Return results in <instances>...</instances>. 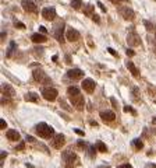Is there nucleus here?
<instances>
[{"mask_svg": "<svg viewBox=\"0 0 156 168\" xmlns=\"http://www.w3.org/2000/svg\"><path fill=\"white\" fill-rule=\"evenodd\" d=\"M93 10H95V6L91 4V3H88V4H85V6H84V13L87 15H89L91 13H93Z\"/></svg>", "mask_w": 156, "mask_h": 168, "instance_id": "b1692460", "label": "nucleus"}, {"mask_svg": "<svg viewBox=\"0 0 156 168\" xmlns=\"http://www.w3.org/2000/svg\"><path fill=\"white\" fill-rule=\"evenodd\" d=\"M42 17L48 21H53L54 17H56V9L54 7H45L42 10Z\"/></svg>", "mask_w": 156, "mask_h": 168, "instance_id": "1a4fd4ad", "label": "nucleus"}, {"mask_svg": "<svg viewBox=\"0 0 156 168\" xmlns=\"http://www.w3.org/2000/svg\"><path fill=\"white\" fill-rule=\"evenodd\" d=\"M144 25L146 27V30H148V31H153V28H155V27H153L152 23H150V21H146V20L144 21Z\"/></svg>", "mask_w": 156, "mask_h": 168, "instance_id": "c85d7f7f", "label": "nucleus"}, {"mask_svg": "<svg viewBox=\"0 0 156 168\" xmlns=\"http://www.w3.org/2000/svg\"><path fill=\"white\" fill-rule=\"evenodd\" d=\"M127 55H128L130 58H132V56L135 55V52H134V51H132V49H127Z\"/></svg>", "mask_w": 156, "mask_h": 168, "instance_id": "e433bc0d", "label": "nucleus"}, {"mask_svg": "<svg viewBox=\"0 0 156 168\" xmlns=\"http://www.w3.org/2000/svg\"><path fill=\"white\" fill-rule=\"evenodd\" d=\"M64 143H66L64 134H57V136H54V139H53V147L54 149H61V147L64 146Z\"/></svg>", "mask_w": 156, "mask_h": 168, "instance_id": "dca6fc26", "label": "nucleus"}, {"mask_svg": "<svg viewBox=\"0 0 156 168\" xmlns=\"http://www.w3.org/2000/svg\"><path fill=\"white\" fill-rule=\"evenodd\" d=\"M127 69H128L130 72H131V74L134 77H139V70L138 67H135V64L132 63V62H127Z\"/></svg>", "mask_w": 156, "mask_h": 168, "instance_id": "6ab92c4d", "label": "nucleus"}, {"mask_svg": "<svg viewBox=\"0 0 156 168\" xmlns=\"http://www.w3.org/2000/svg\"><path fill=\"white\" fill-rule=\"evenodd\" d=\"M39 32H41V34H46V32H48V28L43 27V25H41V27H39Z\"/></svg>", "mask_w": 156, "mask_h": 168, "instance_id": "f704fd0d", "label": "nucleus"}, {"mask_svg": "<svg viewBox=\"0 0 156 168\" xmlns=\"http://www.w3.org/2000/svg\"><path fill=\"white\" fill-rule=\"evenodd\" d=\"M95 146H96V149L99 150V151H102V153H107V146H106L103 141H98Z\"/></svg>", "mask_w": 156, "mask_h": 168, "instance_id": "4be33fe9", "label": "nucleus"}, {"mask_svg": "<svg viewBox=\"0 0 156 168\" xmlns=\"http://www.w3.org/2000/svg\"><path fill=\"white\" fill-rule=\"evenodd\" d=\"M95 87H96V83H95V80H92V79H85L84 81H82V88L87 92H89V94L93 92Z\"/></svg>", "mask_w": 156, "mask_h": 168, "instance_id": "f8f14e48", "label": "nucleus"}, {"mask_svg": "<svg viewBox=\"0 0 156 168\" xmlns=\"http://www.w3.org/2000/svg\"><path fill=\"white\" fill-rule=\"evenodd\" d=\"M24 147H25V144H24V141H22L21 144H18L17 149H15V150H24Z\"/></svg>", "mask_w": 156, "mask_h": 168, "instance_id": "58836bf2", "label": "nucleus"}, {"mask_svg": "<svg viewBox=\"0 0 156 168\" xmlns=\"http://www.w3.org/2000/svg\"><path fill=\"white\" fill-rule=\"evenodd\" d=\"M66 38L70 41V42H75V41L80 38V32H78L75 28L72 27H68L66 31Z\"/></svg>", "mask_w": 156, "mask_h": 168, "instance_id": "9d476101", "label": "nucleus"}, {"mask_svg": "<svg viewBox=\"0 0 156 168\" xmlns=\"http://www.w3.org/2000/svg\"><path fill=\"white\" fill-rule=\"evenodd\" d=\"M155 38H156V34H155Z\"/></svg>", "mask_w": 156, "mask_h": 168, "instance_id": "09e8293b", "label": "nucleus"}, {"mask_svg": "<svg viewBox=\"0 0 156 168\" xmlns=\"http://www.w3.org/2000/svg\"><path fill=\"white\" fill-rule=\"evenodd\" d=\"M74 132H75V133H77V134H81V136H84V132H82V130H80V129H74Z\"/></svg>", "mask_w": 156, "mask_h": 168, "instance_id": "79ce46f5", "label": "nucleus"}, {"mask_svg": "<svg viewBox=\"0 0 156 168\" xmlns=\"http://www.w3.org/2000/svg\"><path fill=\"white\" fill-rule=\"evenodd\" d=\"M67 77L71 80H80L81 77H84V72L81 69H71L67 72Z\"/></svg>", "mask_w": 156, "mask_h": 168, "instance_id": "ddd939ff", "label": "nucleus"}, {"mask_svg": "<svg viewBox=\"0 0 156 168\" xmlns=\"http://www.w3.org/2000/svg\"><path fill=\"white\" fill-rule=\"evenodd\" d=\"M132 146H134L137 150L144 149V143H142V140H139V139H134V140H132Z\"/></svg>", "mask_w": 156, "mask_h": 168, "instance_id": "5701e85b", "label": "nucleus"}, {"mask_svg": "<svg viewBox=\"0 0 156 168\" xmlns=\"http://www.w3.org/2000/svg\"><path fill=\"white\" fill-rule=\"evenodd\" d=\"M6 157H7V153L6 151H2V158H6Z\"/></svg>", "mask_w": 156, "mask_h": 168, "instance_id": "c03bdc74", "label": "nucleus"}, {"mask_svg": "<svg viewBox=\"0 0 156 168\" xmlns=\"http://www.w3.org/2000/svg\"><path fill=\"white\" fill-rule=\"evenodd\" d=\"M152 123H153V125H156V118H153V119H152Z\"/></svg>", "mask_w": 156, "mask_h": 168, "instance_id": "49530a36", "label": "nucleus"}, {"mask_svg": "<svg viewBox=\"0 0 156 168\" xmlns=\"http://www.w3.org/2000/svg\"><path fill=\"white\" fill-rule=\"evenodd\" d=\"M132 94H134V98H137V100H138V94H139L138 88H132Z\"/></svg>", "mask_w": 156, "mask_h": 168, "instance_id": "c9c22d12", "label": "nucleus"}, {"mask_svg": "<svg viewBox=\"0 0 156 168\" xmlns=\"http://www.w3.org/2000/svg\"><path fill=\"white\" fill-rule=\"evenodd\" d=\"M31 39H32V42H35V43H43V42L48 41L45 37V34H41V32L33 34L32 37H31Z\"/></svg>", "mask_w": 156, "mask_h": 168, "instance_id": "a211bd4d", "label": "nucleus"}, {"mask_svg": "<svg viewBox=\"0 0 156 168\" xmlns=\"http://www.w3.org/2000/svg\"><path fill=\"white\" fill-rule=\"evenodd\" d=\"M119 14H120L124 20H127V21H131L135 17L134 10L130 9V7H119Z\"/></svg>", "mask_w": 156, "mask_h": 168, "instance_id": "20e7f679", "label": "nucleus"}, {"mask_svg": "<svg viewBox=\"0 0 156 168\" xmlns=\"http://www.w3.org/2000/svg\"><path fill=\"white\" fill-rule=\"evenodd\" d=\"M32 76H33V79H35V81H38V83H46V81L50 83V79H49V77L46 76L45 72L41 70V69H36V70H33Z\"/></svg>", "mask_w": 156, "mask_h": 168, "instance_id": "0eeeda50", "label": "nucleus"}, {"mask_svg": "<svg viewBox=\"0 0 156 168\" xmlns=\"http://www.w3.org/2000/svg\"><path fill=\"white\" fill-rule=\"evenodd\" d=\"M98 6H99V7H100V10H102V11H103V13H106V7H105V6H103V4H102V3H100V2H98Z\"/></svg>", "mask_w": 156, "mask_h": 168, "instance_id": "4c0bfd02", "label": "nucleus"}, {"mask_svg": "<svg viewBox=\"0 0 156 168\" xmlns=\"http://www.w3.org/2000/svg\"><path fill=\"white\" fill-rule=\"evenodd\" d=\"M4 38H6V32L2 34V41H4Z\"/></svg>", "mask_w": 156, "mask_h": 168, "instance_id": "a18cd8bd", "label": "nucleus"}, {"mask_svg": "<svg viewBox=\"0 0 156 168\" xmlns=\"http://www.w3.org/2000/svg\"><path fill=\"white\" fill-rule=\"evenodd\" d=\"M96 146H89V149H88V156L91 157V158H93V157L96 156Z\"/></svg>", "mask_w": 156, "mask_h": 168, "instance_id": "bb28decb", "label": "nucleus"}, {"mask_svg": "<svg viewBox=\"0 0 156 168\" xmlns=\"http://www.w3.org/2000/svg\"><path fill=\"white\" fill-rule=\"evenodd\" d=\"M15 27H17L18 30H24V28H25V25L22 24V23H20V21H15Z\"/></svg>", "mask_w": 156, "mask_h": 168, "instance_id": "c756f323", "label": "nucleus"}, {"mask_svg": "<svg viewBox=\"0 0 156 168\" xmlns=\"http://www.w3.org/2000/svg\"><path fill=\"white\" fill-rule=\"evenodd\" d=\"M107 51H109V53H110V55L116 56V58H117V56H119V55H117V52H116V51H114L113 48H107Z\"/></svg>", "mask_w": 156, "mask_h": 168, "instance_id": "72a5a7b5", "label": "nucleus"}, {"mask_svg": "<svg viewBox=\"0 0 156 168\" xmlns=\"http://www.w3.org/2000/svg\"><path fill=\"white\" fill-rule=\"evenodd\" d=\"M71 7L74 10H81L82 9V0H71Z\"/></svg>", "mask_w": 156, "mask_h": 168, "instance_id": "412c9836", "label": "nucleus"}, {"mask_svg": "<svg viewBox=\"0 0 156 168\" xmlns=\"http://www.w3.org/2000/svg\"><path fill=\"white\" fill-rule=\"evenodd\" d=\"M21 6L27 13H36L38 11V6H36V3L32 2V0H22Z\"/></svg>", "mask_w": 156, "mask_h": 168, "instance_id": "6e6552de", "label": "nucleus"}, {"mask_svg": "<svg viewBox=\"0 0 156 168\" xmlns=\"http://www.w3.org/2000/svg\"><path fill=\"white\" fill-rule=\"evenodd\" d=\"M0 128H2V129H6L7 128V122L4 119H0Z\"/></svg>", "mask_w": 156, "mask_h": 168, "instance_id": "2f4dec72", "label": "nucleus"}, {"mask_svg": "<svg viewBox=\"0 0 156 168\" xmlns=\"http://www.w3.org/2000/svg\"><path fill=\"white\" fill-rule=\"evenodd\" d=\"M27 140H28V141H31V143H33V141H35V139H33V137H31V136H28V137H27Z\"/></svg>", "mask_w": 156, "mask_h": 168, "instance_id": "37998d69", "label": "nucleus"}, {"mask_svg": "<svg viewBox=\"0 0 156 168\" xmlns=\"http://www.w3.org/2000/svg\"><path fill=\"white\" fill-rule=\"evenodd\" d=\"M15 48H17V45H15V42H11V43H10V46H9V51H7V53H6V56H7V58H11V55H13V53H14Z\"/></svg>", "mask_w": 156, "mask_h": 168, "instance_id": "393cba45", "label": "nucleus"}, {"mask_svg": "<svg viewBox=\"0 0 156 168\" xmlns=\"http://www.w3.org/2000/svg\"><path fill=\"white\" fill-rule=\"evenodd\" d=\"M100 118H102L105 122H113L116 119V113L113 111H102L100 112Z\"/></svg>", "mask_w": 156, "mask_h": 168, "instance_id": "2eb2a0df", "label": "nucleus"}, {"mask_svg": "<svg viewBox=\"0 0 156 168\" xmlns=\"http://www.w3.org/2000/svg\"><path fill=\"white\" fill-rule=\"evenodd\" d=\"M119 168H132L131 164H123V165H119Z\"/></svg>", "mask_w": 156, "mask_h": 168, "instance_id": "a19ab883", "label": "nucleus"}, {"mask_svg": "<svg viewBox=\"0 0 156 168\" xmlns=\"http://www.w3.org/2000/svg\"><path fill=\"white\" fill-rule=\"evenodd\" d=\"M6 137L9 139V140H11V141H18L21 136H20V133H18L15 129H9L7 133H6Z\"/></svg>", "mask_w": 156, "mask_h": 168, "instance_id": "f3484780", "label": "nucleus"}, {"mask_svg": "<svg viewBox=\"0 0 156 168\" xmlns=\"http://www.w3.org/2000/svg\"><path fill=\"white\" fill-rule=\"evenodd\" d=\"M92 20L96 23V24H99V23H100V20H99V15H98V14H92Z\"/></svg>", "mask_w": 156, "mask_h": 168, "instance_id": "7c9ffc66", "label": "nucleus"}, {"mask_svg": "<svg viewBox=\"0 0 156 168\" xmlns=\"http://www.w3.org/2000/svg\"><path fill=\"white\" fill-rule=\"evenodd\" d=\"M127 43L130 46H138L141 43V39H139V35L135 32H130L127 35Z\"/></svg>", "mask_w": 156, "mask_h": 168, "instance_id": "9b49d317", "label": "nucleus"}, {"mask_svg": "<svg viewBox=\"0 0 156 168\" xmlns=\"http://www.w3.org/2000/svg\"><path fill=\"white\" fill-rule=\"evenodd\" d=\"M124 111H126V112H131L132 115H137V112H135L134 109H131L130 107H124Z\"/></svg>", "mask_w": 156, "mask_h": 168, "instance_id": "473e14b6", "label": "nucleus"}, {"mask_svg": "<svg viewBox=\"0 0 156 168\" xmlns=\"http://www.w3.org/2000/svg\"><path fill=\"white\" fill-rule=\"evenodd\" d=\"M77 146L80 147V149H82V150H88V149H89V144L85 143V141H82V140H78L77 141Z\"/></svg>", "mask_w": 156, "mask_h": 168, "instance_id": "cd10ccee", "label": "nucleus"}, {"mask_svg": "<svg viewBox=\"0 0 156 168\" xmlns=\"http://www.w3.org/2000/svg\"><path fill=\"white\" fill-rule=\"evenodd\" d=\"M111 3H114V4H119L120 2H130V0H110Z\"/></svg>", "mask_w": 156, "mask_h": 168, "instance_id": "ea45409f", "label": "nucleus"}, {"mask_svg": "<svg viewBox=\"0 0 156 168\" xmlns=\"http://www.w3.org/2000/svg\"><path fill=\"white\" fill-rule=\"evenodd\" d=\"M35 130L42 139H49V137H52V136L54 134V129L52 128L50 125L45 123V122L38 123V125L35 126Z\"/></svg>", "mask_w": 156, "mask_h": 168, "instance_id": "f257e3e1", "label": "nucleus"}, {"mask_svg": "<svg viewBox=\"0 0 156 168\" xmlns=\"http://www.w3.org/2000/svg\"><path fill=\"white\" fill-rule=\"evenodd\" d=\"M2 92H3L4 98H13L15 95V90L13 88L10 84H3V87H2Z\"/></svg>", "mask_w": 156, "mask_h": 168, "instance_id": "4468645a", "label": "nucleus"}, {"mask_svg": "<svg viewBox=\"0 0 156 168\" xmlns=\"http://www.w3.org/2000/svg\"><path fill=\"white\" fill-rule=\"evenodd\" d=\"M42 95L46 101H54L57 98V95H59V92H57V90L53 88V87H48V88L42 90Z\"/></svg>", "mask_w": 156, "mask_h": 168, "instance_id": "39448f33", "label": "nucleus"}, {"mask_svg": "<svg viewBox=\"0 0 156 168\" xmlns=\"http://www.w3.org/2000/svg\"><path fill=\"white\" fill-rule=\"evenodd\" d=\"M67 94H68V97L80 94V88H78V87H68V88H67Z\"/></svg>", "mask_w": 156, "mask_h": 168, "instance_id": "a878e982", "label": "nucleus"}, {"mask_svg": "<svg viewBox=\"0 0 156 168\" xmlns=\"http://www.w3.org/2000/svg\"><path fill=\"white\" fill-rule=\"evenodd\" d=\"M63 160L66 162V168H77V165L80 164V158L78 156L74 153V151H64L63 153Z\"/></svg>", "mask_w": 156, "mask_h": 168, "instance_id": "f03ea898", "label": "nucleus"}, {"mask_svg": "<svg viewBox=\"0 0 156 168\" xmlns=\"http://www.w3.org/2000/svg\"><path fill=\"white\" fill-rule=\"evenodd\" d=\"M99 168H110V167H107V165H102V167H99Z\"/></svg>", "mask_w": 156, "mask_h": 168, "instance_id": "de8ad7c7", "label": "nucleus"}, {"mask_svg": "<svg viewBox=\"0 0 156 168\" xmlns=\"http://www.w3.org/2000/svg\"><path fill=\"white\" fill-rule=\"evenodd\" d=\"M24 98H25V101H28V102H38V101H39L38 94H36V92H27Z\"/></svg>", "mask_w": 156, "mask_h": 168, "instance_id": "aec40b11", "label": "nucleus"}, {"mask_svg": "<svg viewBox=\"0 0 156 168\" xmlns=\"http://www.w3.org/2000/svg\"><path fill=\"white\" fill-rule=\"evenodd\" d=\"M70 98V101H71V104L74 105L75 108H77L78 111H82L84 109V107H85V100H84V97L81 95V92L80 94H75V95H71V97H68Z\"/></svg>", "mask_w": 156, "mask_h": 168, "instance_id": "7ed1b4c3", "label": "nucleus"}, {"mask_svg": "<svg viewBox=\"0 0 156 168\" xmlns=\"http://www.w3.org/2000/svg\"><path fill=\"white\" fill-rule=\"evenodd\" d=\"M54 38L60 43H64V23L60 21L59 25L54 27Z\"/></svg>", "mask_w": 156, "mask_h": 168, "instance_id": "423d86ee", "label": "nucleus"}]
</instances>
